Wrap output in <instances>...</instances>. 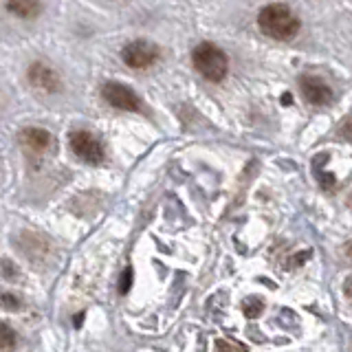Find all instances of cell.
<instances>
[{
    "mask_svg": "<svg viewBox=\"0 0 352 352\" xmlns=\"http://www.w3.org/2000/svg\"><path fill=\"white\" fill-rule=\"evenodd\" d=\"M258 29L271 40H293L302 29V22L293 14V9L284 3L264 5L258 11Z\"/></svg>",
    "mask_w": 352,
    "mask_h": 352,
    "instance_id": "1",
    "label": "cell"
},
{
    "mask_svg": "<svg viewBox=\"0 0 352 352\" xmlns=\"http://www.w3.org/2000/svg\"><path fill=\"white\" fill-rule=\"evenodd\" d=\"M194 69L203 75V80L220 84L229 75V58L227 53L214 42H201L192 51Z\"/></svg>",
    "mask_w": 352,
    "mask_h": 352,
    "instance_id": "2",
    "label": "cell"
},
{
    "mask_svg": "<svg viewBox=\"0 0 352 352\" xmlns=\"http://www.w3.org/2000/svg\"><path fill=\"white\" fill-rule=\"evenodd\" d=\"M119 58L128 69L132 71H146L150 66H154L161 58V49L150 40H130L124 44V49L119 51Z\"/></svg>",
    "mask_w": 352,
    "mask_h": 352,
    "instance_id": "3",
    "label": "cell"
},
{
    "mask_svg": "<svg viewBox=\"0 0 352 352\" xmlns=\"http://www.w3.org/2000/svg\"><path fill=\"white\" fill-rule=\"evenodd\" d=\"M69 146H71L75 157L80 161H84V163L99 165V163H104V159H106V150L102 146V141H99L93 132H86V130L71 132Z\"/></svg>",
    "mask_w": 352,
    "mask_h": 352,
    "instance_id": "4",
    "label": "cell"
},
{
    "mask_svg": "<svg viewBox=\"0 0 352 352\" xmlns=\"http://www.w3.org/2000/svg\"><path fill=\"white\" fill-rule=\"evenodd\" d=\"M102 97L108 106H113L117 110H126V113H141L143 110L141 97L130 86L121 82H106L102 86Z\"/></svg>",
    "mask_w": 352,
    "mask_h": 352,
    "instance_id": "5",
    "label": "cell"
},
{
    "mask_svg": "<svg viewBox=\"0 0 352 352\" xmlns=\"http://www.w3.org/2000/svg\"><path fill=\"white\" fill-rule=\"evenodd\" d=\"M297 86H300V93L306 99V104H311V106L322 108V106L333 104V99H335V91L317 75L304 73L300 80H297Z\"/></svg>",
    "mask_w": 352,
    "mask_h": 352,
    "instance_id": "6",
    "label": "cell"
},
{
    "mask_svg": "<svg viewBox=\"0 0 352 352\" xmlns=\"http://www.w3.org/2000/svg\"><path fill=\"white\" fill-rule=\"evenodd\" d=\"M27 80L33 88H38V91H42V93L55 95V93L62 91V80H60L58 71H53L51 66H47L44 62L29 64Z\"/></svg>",
    "mask_w": 352,
    "mask_h": 352,
    "instance_id": "7",
    "label": "cell"
},
{
    "mask_svg": "<svg viewBox=\"0 0 352 352\" xmlns=\"http://www.w3.org/2000/svg\"><path fill=\"white\" fill-rule=\"evenodd\" d=\"M20 141H22V146L33 152H47L53 146L51 132L44 128H25L20 132Z\"/></svg>",
    "mask_w": 352,
    "mask_h": 352,
    "instance_id": "8",
    "label": "cell"
},
{
    "mask_svg": "<svg viewBox=\"0 0 352 352\" xmlns=\"http://www.w3.org/2000/svg\"><path fill=\"white\" fill-rule=\"evenodd\" d=\"M7 11L11 16L20 20H33L42 14V3L40 0H7Z\"/></svg>",
    "mask_w": 352,
    "mask_h": 352,
    "instance_id": "9",
    "label": "cell"
},
{
    "mask_svg": "<svg viewBox=\"0 0 352 352\" xmlns=\"http://www.w3.org/2000/svg\"><path fill=\"white\" fill-rule=\"evenodd\" d=\"M262 311H264L262 300H256V297H249V300L242 302V313H245V317H249V319L260 317Z\"/></svg>",
    "mask_w": 352,
    "mask_h": 352,
    "instance_id": "10",
    "label": "cell"
},
{
    "mask_svg": "<svg viewBox=\"0 0 352 352\" xmlns=\"http://www.w3.org/2000/svg\"><path fill=\"white\" fill-rule=\"evenodd\" d=\"M216 352H249L242 344L238 341H231V339H218L216 341Z\"/></svg>",
    "mask_w": 352,
    "mask_h": 352,
    "instance_id": "11",
    "label": "cell"
},
{
    "mask_svg": "<svg viewBox=\"0 0 352 352\" xmlns=\"http://www.w3.org/2000/svg\"><path fill=\"white\" fill-rule=\"evenodd\" d=\"M0 344H3V350L9 352L11 348L16 346V335L7 324H3V330H0Z\"/></svg>",
    "mask_w": 352,
    "mask_h": 352,
    "instance_id": "12",
    "label": "cell"
},
{
    "mask_svg": "<svg viewBox=\"0 0 352 352\" xmlns=\"http://www.w3.org/2000/svg\"><path fill=\"white\" fill-rule=\"evenodd\" d=\"M130 289H132V269L126 267L124 273H121V278H119V293L126 295Z\"/></svg>",
    "mask_w": 352,
    "mask_h": 352,
    "instance_id": "13",
    "label": "cell"
},
{
    "mask_svg": "<svg viewBox=\"0 0 352 352\" xmlns=\"http://www.w3.org/2000/svg\"><path fill=\"white\" fill-rule=\"evenodd\" d=\"M3 306H5V311H11V308L16 311V308L20 306V300L11 295V293H3Z\"/></svg>",
    "mask_w": 352,
    "mask_h": 352,
    "instance_id": "14",
    "label": "cell"
},
{
    "mask_svg": "<svg viewBox=\"0 0 352 352\" xmlns=\"http://www.w3.org/2000/svg\"><path fill=\"white\" fill-rule=\"evenodd\" d=\"M344 293H346V297L348 300H352V275L346 280V284H344Z\"/></svg>",
    "mask_w": 352,
    "mask_h": 352,
    "instance_id": "15",
    "label": "cell"
},
{
    "mask_svg": "<svg viewBox=\"0 0 352 352\" xmlns=\"http://www.w3.org/2000/svg\"><path fill=\"white\" fill-rule=\"evenodd\" d=\"M82 319H84V313H80V315H75V326L80 328V324H82Z\"/></svg>",
    "mask_w": 352,
    "mask_h": 352,
    "instance_id": "16",
    "label": "cell"
},
{
    "mask_svg": "<svg viewBox=\"0 0 352 352\" xmlns=\"http://www.w3.org/2000/svg\"><path fill=\"white\" fill-rule=\"evenodd\" d=\"M346 253H348V256L352 258V240L348 242V245H346Z\"/></svg>",
    "mask_w": 352,
    "mask_h": 352,
    "instance_id": "17",
    "label": "cell"
}]
</instances>
